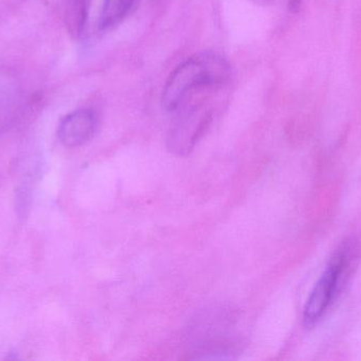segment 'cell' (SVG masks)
I'll return each mask as SVG.
<instances>
[{"label": "cell", "instance_id": "5", "mask_svg": "<svg viewBox=\"0 0 361 361\" xmlns=\"http://www.w3.org/2000/svg\"><path fill=\"white\" fill-rule=\"evenodd\" d=\"M135 0H104L99 15V29L106 31L116 27L122 23L123 19L126 18Z\"/></svg>", "mask_w": 361, "mask_h": 361}, {"label": "cell", "instance_id": "7", "mask_svg": "<svg viewBox=\"0 0 361 361\" xmlns=\"http://www.w3.org/2000/svg\"><path fill=\"white\" fill-rule=\"evenodd\" d=\"M32 182L25 179L23 184L19 186L16 195V208L18 211V215L20 218L27 215V211L31 205L32 199Z\"/></svg>", "mask_w": 361, "mask_h": 361}, {"label": "cell", "instance_id": "6", "mask_svg": "<svg viewBox=\"0 0 361 361\" xmlns=\"http://www.w3.org/2000/svg\"><path fill=\"white\" fill-rule=\"evenodd\" d=\"M15 95L11 87L0 86V131L13 121L15 114Z\"/></svg>", "mask_w": 361, "mask_h": 361}, {"label": "cell", "instance_id": "9", "mask_svg": "<svg viewBox=\"0 0 361 361\" xmlns=\"http://www.w3.org/2000/svg\"><path fill=\"white\" fill-rule=\"evenodd\" d=\"M252 1L258 4H262V6H269V4H274L276 0H252Z\"/></svg>", "mask_w": 361, "mask_h": 361}, {"label": "cell", "instance_id": "8", "mask_svg": "<svg viewBox=\"0 0 361 361\" xmlns=\"http://www.w3.org/2000/svg\"><path fill=\"white\" fill-rule=\"evenodd\" d=\"M302 0H288V8L292 12H297L300 8Z\"/></svg>", "mask_w": 361, "mask_h": 361}, {"label": "cell", "instance_id": "4", "mask_svg": "<svg viewBox=\"0 0 361 361\" xmlns=\"http://www.w3.org/2000/svg\"><path fill=\"white\" fill-rule=\"evenodd\" d=\"M97 131V116L93 110L82 108L66 116L59 123V141L67 148H78L88 143Z\"/></svg>", "mask_w": 361, "mask_h": 361}, {"label": "cell", "instance_id": "3", "mask_svg": "<svg viewBox=\"0 0 361 361\" xmlns=\"http://www.w3.org/2000/svg\"><path fill=\"white\" fill-rule=\"evenodd\" d=\"M212 120V110L206 102L185 108L169 131L167 146L177 154H186L204 135Z\"/></svg>", "mask_w": 361, "mask_h": 361}, {"label": "cell", "instance_id": "2", "mask_svg": "<svg viewBox=\"0 0 361 361\" xmlns=\"http://www.w3.org/2000/svg\"><path fill=\"white\" fill-rule=\"evenodd\" d=\"M356 251L355 244L347 241L333 254L305 303L303 321L307 328L315 326L338 299L353 271Z\"/></svg>", "mask_w": 361, "mask_h": 361}, {"label": "cell", "instance_id": "1", "mask_svg": "<svg viewBox=\"0 0 361 361\" xmlns=\"http://www.w3.org/2000/svg\"><path fill=\"white\" fill-rule=\"evenodd\" d=\"M231 78V65L223 55L203 52L182 61L173 69L163 88V108L175 112L193 91L216 88L226 84Z\"/></svg>", "mask_w": 361, "mask_h": 361}]
</instances>
